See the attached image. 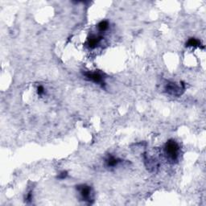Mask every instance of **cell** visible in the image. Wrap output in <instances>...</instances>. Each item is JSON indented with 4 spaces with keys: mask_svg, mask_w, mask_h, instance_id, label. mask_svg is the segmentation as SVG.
Wrapping results in <instances>:
<instances>
[{
    "mask_svg": "<svg viewBox=\"0 0 206 206\" xmlns=\"http://www.w3.org/2000/svg\"><path fill=\"white\" fill-rule=\"evenodd\" d=\"M66 176H67V172H61V173L60 174L58 177H59L60 179H65V178L66 177Z\"/></svg>",
    "mask_w": 206,
    "mask_h": 206,
    "instance_id": "10",
    "label": "cell"
},
{
    "mask_svg": "<svg viewBox=\"0 0 206 206\" xmlns=\"http://www.w3.org/2000/svg\"><path fill=\"white\" fill-rule=\"evenodd\" d=\"M103 37L101 36H96V35H91L88 38V45L90 48H95L98 44H100L101 40Z\"/></svg>",
    "mask_w": 206,
    "mask_h": 206,
    "instance_id": "4",
    "label": "cell"
},
{
    "mask_svg": "<svg viewBox=\"0 0 206 206\" xmlns=\"http://www.w3.org/2000/svg\"><path fill=\"white\" fill-rule=\"evenodd\" d=\"M44 86H38V88H37V93H38V94L39 95H43V94H44Z\"/></svg>",
    "mask_w": 206,
    "mask_h": 206,
    "instance_id": "9",
    "label": "cell"
},
{
    "mask_svg": "<svg viewBox=\"0 0 206 206\" xmlns=\"http://www.w3.org/2000/svg\"><path fill=\"white\" fill-rule=\"evenodd\" d=\"M108 27H109V23L107 21H105V20L101 21L98 24H97V29H98V31L101 32H105V31L108 29Z\"/></svg>",
    "mask_w": 206,
    "mask_h": 206,
    "instance_id": "7",
    "label": "cell"
},
{
    "mask_svg": "<svg viewBox=\"0 0 206 206\" xmlns=\"http://www.w3.org/2000/svg\"><path fill=\"white\" fill-rule=\"evenodd\" d=\"M121 162V160L119 159L115 158V156L113 155H109L107 157V159H105V164H106L107 167H115L117 166L119 163Z\"/></svg>",
    "mask_w": 206,
    "mask_h": 206,
    "instance_id": "5",
    "label": "cell"
},
{
    "mask_svg": "<svg viewBox=\"0 0 206 206\" xmlns=\"http://www.w3.org/2000/svg\"><path fill=\"white\" fill-rule=\"evenodd\" d=\"M85 76L86 78L89 81L94 82L96 84H99L101 86L105 85V81H104V78H103L102 75L100 74L99 73H96V72H87L85 73Z\"/></svg>",
    "mask_w": 206,
    "mask_h": 206,
    "instance_id": "3",
    "label": "cell"
},
{
    "mask_svg": "<svg viewBox=\"0 0 206 206\" xmlns=\"http://www.w3.org/2000/svg\"><path fill=\"white\" fill-rule=\"evenodd\" d=\"M186 46H188V47H193V48L199 47V46H200V42L197 39L190 38L188 40V42L186 43Z\"/></svg>",
    "mask_w": 206,
    "mask_h": 206,
    "instance_id": "8",
    "label": "cell"
},
{
    "mask_svg": "<svg viewBox=\"0 0 206 206\" xmlns=\"http://www.w3.org/2000/svg\"><path fill=\"white\" fill-rule=\"evenodd\" d=\"M76 189L78 190L82 200H86V201H90V200H91L92 190L90 186L86 184H81L77 186Z\"/></svg>",
    "mask_w": 206,
    "mask_h": 206,
    "instance_id": "2",
    "label": "cell"
},
{
    "mask_svg": "<svg viewBox=\"0 0 206 206\" xmlns=\"http://www.w3.org/2000/svg\"><path fill=\"white\" fill-rule=\"evenodd\" d=\"M164 152L168 160L175 162L179 158V144L175 140H170L164 146Z\"/></svg>",
    "mask_w": 206,
    "mask_h": 206,
    "instance_id": "1",
    "label": "cell"
},
{
    "mask_svg": "<svg viewBox=\"0 0 206 206\" xmlns=\"http://www.w3.org/2000/svg\"><path fill=\"white\" fill-rule=\"evenodd\" d=\"M179 87L175 83H171L167 86V91L172 94H179Z\"/></svg>",
    "mask_w": 206,
    "mask_h": 206,
    "instance_id": "6",
    "label": "cell"
}]
</instances>
